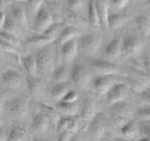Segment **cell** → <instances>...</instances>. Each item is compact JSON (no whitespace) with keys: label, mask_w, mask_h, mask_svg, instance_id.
Returning a JSON list of instances; mask_svg holds the SVG:
<instances>
[{"label":"cell","mask_w":150,"mask_h":141,"mask_svg":"<svg viewBox=\"0 0 150 141\" xmlns=\"http://www.w3.org/2000/svg\"><path fill=\"white\" fill-rule=\"evenodd\" d=\"M54 23H55L54 16L52 15L50 10L45 6H43L37 13V15L33 17V29L39 34H43Z\"/></svg>","instance_id":"3957f363"},{"label":"cell","mask_w":150,"mask_h":141,"mask_svg":"<svg viewBox=\"0 0 150 141\" xmlns=\"http://www.w3.org/2000/svg\"><path fill=\"white\" fill-rule=\"evenodd\" d=\"M79 36V30L76 27H73V26H66L64 28L61 29L59 36L57 38V44L61 47L64 43L69 42L71 40H74L75 38Z\"/></svg>","instance_id":"4fadbf2b"},{"label":"cell","mask_w":150,"mask_h":141,"mask_svg":"<svg viewBox=\"0 0 150 141\" xmlns=\"http://www.w3.org/2000/svg\"><path fill=\"white\" fill-rule=\"evenodd\" d=\"M6 15L3 12H0V30H2L3 26H4V23H6Z\"/></svg>","instance_id":"816d5d0a"},{"label":"cell","mask_w":150,"mask_h":141,"mask_svg":"<svg viewBox=\"0 0 150 141\" xmlns=\"http://www.w3.org/2000/svg\"><path fill=\"white\" fill-rule=\"evenodd\" d=\"M143 66H144V68L147 71L150 72V55H148V56H146L143 59Z\"/></svg>","instance_id":"681fc988"},{"label":"cell","mask_w":150,"mask_h":141,"mask_svg":"<svg viewBox=\"0 0 150 141\" xmlns=\"http://www.w3.org/2000/svg\"><path fill=\"white\" fill-rule=\"evenodd\" d=\"M90 66L99 75H114L120 72V68L108 60L94 59L91 62Z\"/></svg>","instance_id":"ba28073f"},{"label":"cell","mask_w":150,"mask_h":141,"mask_svg":"<svg viewBox=\"0 0 150 141\" xmlns=\"http://www.w3.org/2000/svg\"><path fill=\"white\" fill-rule=\"evenodd\" d=\"M67 2H68L70 11L79 15V13L84 6V0H67Z\"/></svg>","instance_id":"f35d334b"},{"label":"cell","mask_w":150,"mask_h":141,"mask_svg":"<svg viewBox=\"0 0 150 141\" xmlns=\"http://www.w3.org/2000/svg\"><path fill=\"white\" fill-rule=\"evenodd\" d=\"M96 8H97L99 19H100L101 28H108V25H107V19H108V15H110V4H108V1L107 0H97Z\"/></svg>","instance_id":"5bb4252c"},{"label":"cell","mask_w":150,"mask_h":141,"mask_svg":"<svg viewBox=\"0 0 150 141\" xmlns=\"http://www.w3.org/2000/svg\"><path fill=\"white\" fill-rule=\"evenodd\" d=\"M35 141H46V140H42V139H38V140H35Z\"/></svg>","instance_id":"91938a15"},{"label":"cell","mask_w":150,"mask_h":141,"mask_svg":"<svg viewBox=\"0 0 150 141\" xmlns=\"http://www.w3.org/2000/svg\"><path fill=\"white\" fill-rule=\"evenodd\" d=\"M81 114L85 120H92L96 116L97 112H96V104L93 99H91L90 97H87L85 99L81 107Z\"/></svg>","instance_id":"44dd1931"},{"label":"cell","mask_w":150,"mask_h":141,"mask_svg":"<svg viewBox=\"0 0 150 141\" xmlns=\"http://www.w3.org/2000/svg\"><path fill=\"white\" fill-rule=\"evenodd\" d=\"M2 125H3V119L1 117V116H0V127H1Z\"/></svg>","instance_id":"11a10c76"},{"label":"cell","mask_w":150,"mask_h":141,"mask_svg":"<svg viewBox=\"0 0 150 141\" xmlns=\"http://www.w3.org/2000/svg\"><path fill=\"white\" fill-rule=\"evenodd\" d=\"M28 139L29 132L23 127H14L8 137V141H27Z\"/></svg>","instance_id":"f1b7e54d"},{"label":"cell","mask_w":150,"mask_h":141,"mask_svg":"<svg viewBox=\"0 0 150 141\" xmlns=\"http://www.w3.org/2000/svg\"><path fill=\"white\" fill-rule=\"evenodd\" d=\"M136 115L142 120H146V121H150V106H146L144 108L139 109L136 112Z\"/></svg>","instance_id":"ab89813d"},{"label":"cell","mask_w":150,"mask_h":141,"mask_svg":"<svg viewBox=\"0 0 150 141\" xmlns=\"http://www.w3.org/2000/svg\"><path fill=\"white\" fill-rule=\"evenodd\" d=\"M130 0H112V6H115L116 9H123L127 6V4L129 3Z\"/></svg>","instance_id":"f6af8a7d"},{"label":"cell","mask_w":150,"mask_h":141,"mask_svg":"<svg viewBox=\"0 0 150 141\" xmlns=\"http://www.w3.org/2000/svg\"><path fill=\"white\" fill-rule=\"evenodd\" d=\"M138 126L135 124V122L133 121H129L127 124L121 127V132L122 136L125 137V139H129V140H132V139H135L138 135Z\"/></svg>","instance_id":"4316f807"},{"label":"cell","mask_w":150,"mask_h":141,"mask_svg":"<svg viewBox=\"0 0 150 141\" xmlns=\"http://www.w3.org/2000/svg\"><path fill=\"white\" fill-rule=\"evenodd\" d=\"M3 108L6 109L8 114L16 121L24 120L29 111L28 101L21 97H14L6 100L3 104Z\"/></svg>","instance_id":"6da1fadb"},{"label":"cell","mask_w":150,"mask_h":141,"mask_svg":"<svg viewBox=\"0 0 150 141\" xmlns=\"http://www.w3.org/2000/svg\"><path fill=\"white\" fill-rule=\"evenodd\" d=\"M50 124V123L46 116L43 115L42 113H38L37 115H35V117L32 119L31 127L35 132H45V130H47Z\"/></svg>","instance_id":"7402d4cb"},{"label":"cell","mask_w":150,"mask_h":141,"mask_svg":"<svg viewBox=\"0 0 150 141\" xmlns=\"http://www.w3.org/2000/svg\"><path fill=\"white\" fill-rule=\"evenodd\" d=\"M105 55L110 59H118L122 55V38L117 37L107 44Z\"/></svg>","instance_id":"7c38bea8"},{"label":"cell","mask_w":150,"mask_h":141,"mask_svg":"<svg viewBox=\"0 0 150 141\" xmlns=\"http://www.w3.org/2000/svg\"><path fill=\"white\" fill-rule=\"evenodd\" d=\"M73 117H74V116H66V115L60 116L59 121H58V123H57V125H56L57 132H59V134H61V132L68 130L70 125H71V123H72Z\"/></svg>","instance_id":"d6a6232c"},{"label":"cell","mask_w":150,"mask_h":141,"mask_svg":"<svg viewBox=\"0 0 150 141\" xmlns=\"http://www.w3.org/2000/svg\"><path fill=\"white\" fill-rule=\"evenodd\" d=\"M8 132L2 126L0 127V141H8Z\"/></svg>","instance_id":"7dc6e473"},{"label":"cell","mask_w":150,"mask_h":141,"mask_svg":"<svg viewBox=\"0 0 150 141\" xmlns=\"http://www.w3.org/2000/svg\"><path fill=\"white\" fill-rule=\"evenodd\" d=\"M112 111L114 112V115H121L125 116L128 111V106L125 104V101H121V102H118V104H112Z\"/></svg>","instance_id":"74e56055"},{"label":"cell","mask_w":150,"mask_h":141,"mask_svg":"<svg viewBox=\"0 0 150 141\" xmlns=\"http://www.w3.org/2000/svg\"><path fill=\"white\" fill-rule=\"evenodd\" d=\"M64 19L69 24L68 26H73V27H76V28L81 27V26H85L84 19H81L78 14L72 12V11H69V12L67 13L66 16H64Z\"/></svg>","instance_id":"1f68e13d"},{"label":"cell","mask_w":150,"mask_h":141,"mask_svg":"<svg viewBox=\"0 0 150 141\" xmlns=\"http://www.w3.org/2000/svg\"><path fill=\"white\" fill-rule=\"evenodd\" d=\"M71 79L73 83L81 88L86 87L91 81L90 73L88 71L87 67L84 65H79V64L73 67L71 71Z\"/></svg>","instance_id":"8992f818"},{"label":"cell","mask_w":150,"mask_h":141,"mask_svg":"<svg viewBox=\"0 0 150 141\" xmlns=\"http://www.w3.org/2000/svg\"><path fill=\"white\" fill-rule=\"evenodd\" d=\"M103 113H98L96 114L93 119V122L90 125V132L94 137H102L105 130V119H104Z\"/></svg>","instance_id":"e0dca14e"},{"label":"cell","mask_w":150,"mask_h":141,"mask_svg":"<svg viewBox=\"0 0 150 141\" xmlns=\"http://www.w3.org/2000/svg\"><path fill=\"white\" fill-rule=\"evenodd\" d=\"M78 99V93L75 91H69L66 94V96L62 98L61 101H64V102H76Z\"/></svg>","instance_id":"b9f144b4"},{"label":"cell","mask_w":150,"mask_h":141,"mask_svg":"<svg viewBox=\"0 0 150 141\" xmlns=\"http://www.w3.org/2000/svg\"><path fill=\"white\" fill-rule=\"evenodd\" d=\"M78 42L76 39L71 40L60 47V56L64 63H71L77 55Z\"/></svg>","instance_id":"30bf717a"},{"label":"cell","mask_w":150,"mask_h":141,"mask_svg":"<svg viewBox=\"0 0 150 141\" xmlns=\"http://www.w3.org/2000/svg\"><path fill=\"white\" fill-rule=\"evenodd\" d=\"M26 1H27V0H26Z\"/></svg>","instance_id":"6125c7cd"},{"label":"cell","mask_w":150,"mask_h":141,"mask_svg":"<svg viewBox=\"0 0 150 141\" xmlns=\"http://www.w3.org/2000/svg\"><path fill=\"white\" fill-rule=\"evenodd\" d=\"M70 141H79V139H78L77 137H76V136H74V137H73V138L71 139Z\"/></svg>","instance_id":"db71d44e"},{"label":"cell","mask_w":150,"mask_h":141,"mask_svg":"<svg viewBox=\"0 0 150 141\" xmlns=\"http://www.w3.org/2000/svg\"><path fill=\"white\" fill-rule=\"evenodd\" d=\"M101 45V38L97 34H86L81 38L79 47L84 52L89 54L97 53Z\"/></svg>","instance_id":"9c48e42d"},{"label":"cell","mask_w":150,"mask_h":141,"mask_svg":"<svg viewBox=\"0 0 150 141\" xmlns=\"http://www.w3.org/2000/svg\"><path fill=\"white\" fill-rule=\"evenodd\" d=\"M1 80L8 87L18 88L23 83V78L18 71L14 69H8L1 73Z\"/></svg>","instance_id":"8fae6325"},{"label":"cell","mask_w":150,"mask_h":141,"mask_svg":"<svg viewBox=\"0 0 150 141\" xmlns=\"http://www.w3.org/2000/svg\"><path fill=\"white\" fill-rule=\"evenodd\" d=\"M11 17L14 19V22L19 26L28 25V16L26 13V9L22 6H13L11 10Z\"/></svg>","instance_id":"ac0fdd59"},{"label":"cell","mask_w":150,"mask_h":141,"mask_svg":"<svg viewBox=\"0 0 150 141\" xmlns=\"http://www.w3.org/2000/svg\"><path fill=\"white\" fill-rule=\"evenodd\" d=\"M27 85H28V89L30 92V94L33 96H38L40 95L43 91V85L40 82V80H38L37 77H29L27 78Z\"/></svg>","instance_id":"4dcf8cb0"},{"label":"cell","mask_w":150,"mask_h":141,"mask_svg":"<svg viewBox=\"0 0 150 141\" xmlns=\"http://www.w3.org/2000/svg\"><path fill=\"white\" fill-rule=\"evenodd\" d=\"M14 1H16V2H25L26 0H14Z\"/></svg>","instance_id":"680465c9"},{"label":"cell","mask_w":150,"mask_h":141,"mask_svg":"<svg viewBox=\"0 0 150 141\" xmlns=\"http://www.w3.org/2000/svg\"><path fill=\"white\" fill-rule=\"evenodd\" d=\"M143 43L137 38L128 36L122 39V55L125 58H135L141 54Z\"/></svg>","instance_id":"277c9868"},{"label":"cell","mask_w":150,"mask_h":141,"mask_svg":"<svg viewBox=\"0 0 150 141\" xmlns=\"http://www.w3.org/2000/svg\"><path fill=\"white\" fill-rule=\"evenodd\" d=\"M14 0H0V9H6Z\"/></svg>","instance_id":"f907efd6"},{"label":"cell","mask_w":150,"mask_h":141,"mask_svg":"<svg viewBox=\"0 0 150 141\" xmlns=\"http://www.w3.org/2000/svg\"><path fill=\"white\" fill-rule=\"evenodd\" d=\"M2 108H3V102L1 100H0V111L2 110Z\"/></svg>","instance_id":"9f6ffc18"},{"label":"cell","mask_w":150,"mask_h":141,"mask_svg":"<svg viewBox=\"0 0 150 141\" xmlns=\"http://www.w3.org/2000/svg\"><path fill=\"white\" fill-rule=\"evenodd\" d=\"M147 3H148V6H150V0H148V2H147Z\"/></svg>","instance_id":"94428289"},{"label":"cell","mask_w":150,"mask_h":141,"mask_svg":"<svg viewBox=\"0 0 150 141\" xmlns=\"http://www.w3.org/2000/svg\"><path fill=\"white\" fill-rule=\"evenodd\" d=\"M60 31H61V28H60V26L58 25V24H56V23H54V24L50 26V28L43 32V35L46 36L47 38H50V40L54 42V41L57 40V38H58V36H59Z\"/></svg>","instance_id":"e575fe53"},{"label":"cell","mask_w":150,"mask_h":141,"mask_svg":"<svg viewBox=\"0 0 150 141\" xmlns=\"http://www.w3.org/2000/svg\"><path fill=\"white\" fill-rule=\"evenodd\" d=\"M136 27L144 37L150 36V17L147 15H138L135 19Z\"/></svg>","instance_id":"d4e9b609"},{"label":"cell","mask_w":150,"mask_h":141,"mask_svg":"<svg viewBox=\"0 0 150 141\" xmlns=\"http://www.w3.org/2000/svg\"><path fill=\"white\" fill-rule=\"evenodd\" d=\"M56 110L66 116H76L79 112V107L77 102H64L58 101L56 104Z\"/></svg>","instance_id":"2e32d148"},{"label":"cell","mask_w":150,"mask_h":141,"mask_svg":"<svg viewBox=\"0 0 150 141\" xmlns=\"http://www.w3.org/2000/svg\"><path fill=\"white\" fill-rule=\"evenodd\" d=\"M138 141H150V138H147V137H143V138H141Z\"/></svg>","instance_id":"f5cc1de1"},{"label":"cell","mask_w":150,"mask_h":141,"mask_svg":"<svg viewBox=\"0 0 150 141\" xmlns=\"http://www.w3.org/2000/svg\"><path fill=\"white\" fill-rule=\"evenodd\" d=\"M117 141H131V140H129V139H118Z\"/></svg>","instance_id":"6f0895ef"},{"label":"cell","mask_w":150,"mask_h":141,"mask_svg":"<svg viewBox=\"0 0 150 141\" xmlns=\"http://www.w3.org/2000/svg\"><path fill=\"white\" fill-rule=\"evenodd\" d=\"M130 87H131V89L133 92H137V93L141 92L142 93V92H144L145 89L147 87H149V86H148V84L144 80H141V79H133V80H131V82H130Z\"/></svg>","instance_id":"8d00e7d4"},{"label":"cell","mask_w":150,"mask_h":141,"mask_svg":"<svg viewBox=\"0 0 150 141\" xmlns=\"http://www.w3.org/2000/svg\"><path fill=\"white\" fill-rule=\"evenodd\" d=\"M53 43V41L50 40V38H47L46 36H44L43 34H39L37 36L29 38L26 45L28 47H35V49H42V47H46L48 44Z\"/></svg>","instance_id":"ffe728a7"},{"label":"cell","mask_w":150,"mask_h":141,"mask_svg":"<svg viewBox=\"0 0 150 141\" xmlns=\"http://www.w3.org/2000/svg\"><path fill=\"white\" fill-rule=\"evenodd\" d=\"M2 30L3 31L10 32V34H13V35H16L18 32V25L14 22V19L11 16H8L6 19V23H4Z\"/></svg>","instance_id":"d590c367"},{"label":"cell","mask_w":150,"mask_h":141,"mask_svg":"<svg viewBox=\"0 0 150 141\" xmlns=\"http://www.w3.org/2000/svg\"><path fill=\"white\" fill-rule=\"evenodd\" d=\"M71 78V72L67 66H59L53 72V81L58 84V83H66L69 82Z\"/></svg>","instance_id":"603a6c76"},{"label":"cell","mask_w":150,"mask_h":141,"mask_svg":"<svg viewBox=\"0 0 150 141\" xmlns=\"http://www.w3.org/2000/svg\"><path fill=\"white\" fill-rule=\"evenodd\" d=\"M39 106V110L40 113H42L43 115H45L48 119L50 124H53L54 126L57 125V123L60 119V113L56 110V108L48 106V104H44V102H40L38 104Z\"/></svg>","instance_id":"9a60e30c"},{"label":"cell","mask_w":150,"mask_h":141,"mask_svg":"<svg viewBox=\"0 0 150 141\" xmlns=\"http://www.w3.org/2000/svg\"><path fill=\"white\" fill-rule=\"evenodd\" d=\"M38 69L41 72H46L53 67L55 62V51L50 44L42 47L35 55Z\"/></svg>","instance_id":"7a4b0ae2"},{"label":"cell","mask_w":150,"mask_h":141,"mask_svg":"<svg viewBox=\"0 0 150 141\" xmlns=\"http://www.w3.org/2000/svg\"><path fill=\"white\" fill-rule=\"evenodd\" d=\"M142 99L147 106H150V87H147L144 92H142Z\"/></svg>","instance_id":"bcb514c9"},{"label":"cell","mask_w":150,"mask_h":141,"mask_svg":"<svg viewBox=\"0 0 150 141\" xmlns=\"http://www.w3.org/2000/svg\"><path fill=\"white\" fill-rule=\"evenodd\" d=\"M75 136V134L69 132V130H66V132H61L59 134V138H58V141H70L71 139Z\"/></svg>","instance_id":"ee69618b"},{"label":"cell","mask_w":150,"mask_h":141,"mask_svg":"<svg viewBox=\"0 0 150 141\" xmlns=\"http://www.w3.org/2000/svg\"><path fill=\"white\" fill-rule=\"evenodd\" d=\"M0 47H1V49H2L4 52H6V53H9V54H17V50H16L15 47H13L12 44L8 43V42L1 40V39H0Z\"/></svg>","instance_id":"60d3db41"},{"label":"cell","mask_w":150,"mask_h":141,"mask_svg":"<svg viewBox=\"0 0 150 141\" xmlns=\"http://www.w3.org/2000/svg\"><path fill=\"white\" fill-rule=\"evenodd\" d=\"M22 64L24 68H25L26 72L28 73L29 77H37L39 69H38V64H37V58L35 55H28L22 58Z\"/></svg>","instance_id":"d6986e66"},{"label":"cell","mask_w":150,"mask_h":141,"mask_svg":"<svg viewBox=\"0 0 150 141\" xmlns=\"http://www.w3.org/2000/svg\"><path fill=\"white\" fill-rule=\"evenodd\" d=\"M0 39L3 41H6L8 43L12 44L13 47H18L19 45V39L16 35H13V34H10V32L3 31V30H0Z\"/></svg>","instance_id":"836d02e7"},{"label":"cell","mask_w":150,"mask_h":141,"mask_svg":"<svg viewBox=\"0 0 150 141\" xmlns=\"http://www.w3.org/2000/svg\"><path fill=\"white\" fill-rule=\"evenodd\" d=\"M88 22L93 28L101 29L100 19H99V14L93 0H89V3H88Z\"/></svg>","instance_id":"cb8c5ba5"},{"label":"cell","mask_w":150,"mask_h":141,"mask_svg":"<svg viewBox=\"0 0 150 141\" xmlns=\"http://www.w3.org/2000/svg\"><path fill=\"white\" fill-rule=\"evenodd\" d=\"M112 124H115L116 126H119L120 128H121L122 126L127 124L129 122L128 119L125 117V116H121V115H114L112 119Z\"/></svg>","instance_id":"7bdbcfd3"},{"label":"cell","mask_w":150,"mask_h":141,"mask_svg":"<svg viewBox=\"0 0 150 141\" xmlns=\"http://www.w3.org/2000/svg\"><path fill=\"white\" fill-rule=\"evenodd\" d=\"M129 93V87L123 83H115L107 92L106 98L110 104H115L125 101Z\"/></svg>","instance_id":"52a82bcc"},{"label":"cell","mask_w":150,"mask_h":141,"mask_svg":"<svg viewBox=\"0 0 150 141\" xmlns=\"http://www.w3.org/2000/svg\"><path fill=\"white\" fill-rule=\"evenodd\" d=\"M26 13L28 17H35L40 9L44 6V0H27Z\"/></svg>","instance_id":"f546056e"},{"label":"cell","mask_w":150,"mask_h":141,"mask_svg":"<svg viewBox=\"0 0 150 141\" xmlns=\"http://www.w3.org/2000/svg\"><path fill=\"white\" fill-rule=\"evenodd\" d=\"M141 132L144 135V137H147V138H150V126H143L141 129Z\"/></svg>","instance_id":"c3c4849f"},{"label":"cell","mask_w":150,"mask_h":141,"mask_svg":"<svg viewBox=\"0 0 150 141\" xmlns=\"http://www.w3.org/2000/svg\"><path fill=\"white\" fill-rule=\"evenodd\" d=\"M91 88L98 95H105L110 91V87L115 84L112 75H99L91 79Z\"/></svg>","instance_id":"5b68a950"},{"label":"cell","mask_w":150,"mask_h":141,"mask_svg":"<svg viewBox=\"0 0 150 141\" xmlns=\"http://www.w3.org/2000/svg\"><path fill=\"white\" fill-rule=\"evenodd\" d=\"M70 91V83L66 82V83H58L55 84L52 88V96L55 100L61 101L62 98L66 96V94Z\"/></svg>","instance_id":"484cf974"},{"label":"cell","mask_w":150,"mask_h":141,"mask_svg":"<svg viewBox=\"0 0 150 141\" xmlns=\"http://www.w3.org/2000/svg\"><path fill=\"white\" fill-rule=\"evenodd\" d=\"M125 23V17L123 14H121V13H110L108 19H107V25H108L110 29H112V30L119 29L123 26Z\"/></svg>","instance_id":"83f0119b"}]
</instances>
